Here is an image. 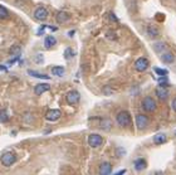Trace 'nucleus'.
Here are the masks:
<instances>
[{
    "instance_id": "5",
    "label": "nucleus",
    "mask_w": 176,
    "mask_h": 175,
    "mask_svg": "<svg viewBox=\"0 0 176 175\" xmlns=\"http://www.w3.org/2000/svg\"><path fill=\"white\" fill-rule=\"evenodd\" d=\"M65 101H67V103L71 105V106L77 105L80 101V93L78 91H76V89L69 91L68 93H67V96H65Z\"/></svg>"
},
{
    "instance_id": "11",
    "label": "nucleus",
    "mask_w": 176,
    "mask_h": 175,
    "mask_svg": "<svg viewBox=\"0 0 176 175\" xmlns=\"http://www.w3.org/2000/svg\"><path fill=\"white\" fill-rule=\"evenodd\" d=\"M155 93H156L157 98H160L161 101H165V100H167V98H169V95H170L169 89H167L166 87H161V86H158V87L156 88Z\"/></svg>"
},
{
    "instance_id": "2",
    "label": "nucleus",
    "mask_w": 176,
    "mask_h": 175,
    "mask_svg": "<svg viewBox=\"0 0 176 175\" xmlns=\"http://www.w3.org/2000/svg\"><path fill=\"white\" fill-rule=\"evenodd\" d=\"M141 107L145 112H155L157 109V103L151 96H146L141 102Z\"/></svg>"
},
{
    "instance_id": "30",
    "label": "nucleus",
    "mask_w": 176,
    "mask_h": 175,
    "mask_svg": "<svg viewBox=\"0 0 176 175\" xmlns=\"http://www.w3.org/2000/svg\"><path fill=\"white\" fill-rule=\"evenodd\" d=\"M106 37L108 38V39H111V40H115L117 37H116V34L113 33V32H107V34H106Z\"/></svg>"
},
{
    "instance_id": "25",
    "label": "nucleus",
    "mask_w": 176,
    "mask_h": 175,
    "mask_svg": "<svg viewBox=\"0 0 176 175\" xmlns=\"http://www.w3.org/2000/svg\"><path fill=\"white\" fill-rule=\"evenodd\" d=\"M154 48H155V50H156L157 53H160V52H162V50L166 48V44H165L164 42H158V43H155V44H154Z\"/></svg>"
},
{
    "instance_id": "17",
    "label": "nucleus",
    "mask_w": 176,
    "mask_h": 175,
    "mask_svg": "<svg viewBox=\"0 0 176 175\" xmlns=\"http://www.w3.org/2000/svg\"><path fill=\"white\" fill-rule=\"evenodd\" d=\"M56 44H57V39L54 38L53 35H47V37H45V39H44V47H45L47 49L54 47Z\"/></svg>"
},
{
    "instance_id": "3",
    "label": "nucleus",
    "mask_w": 176,
    "mask_h": 175,
    "mask_svg": "<svg viewBox=\"0 0 176 175\" xmlns=\"http://www.w3.org/2000/svg\"><path fill=\"white\" fill-rule=\"evenodd\" d=\"M15 161H17V155L14 153H11V151H6L0 156V163L6 168L11 166L13 164H15Z\"/></svg>"
},
{
    "instance_id": "6",
    "label": "nucleus",
    "mask_w": 176,
    "mask_h": 175,
    "mask_svg": "<svg viewBox=\"0 0 176 175\" xmlns=\"http://www.w3.org/2000/svg\"><path fill=\"white\" fill-rule=\"evenodd\" d=\"M148 67H150V62H148V59L146 57H140L135 62V70L137 72H145Z\"/></svg>"
},
{
    "instance_id": "22",
    "label": "nucleus",
    "mask_w": 176,
    "mask_h": 175,
    "mask_svg": "<svg viewBox=\"0 0 176 175\" xmlns=\"http://www.w3.org/2000/svg\"><path fill=\"white\" fill-rule=\"evenodd\" d=\"M9 120V113H8V110L6 109H2L0 110V122H6Z\"/></svg>"
},
{
    "instance_id": "29",
    "label": "nucleus",
    "mask_w": 176,
    "mask_h": 175,
    "mask_svg": "<svg viewBox=\"0 0 176 175\" xmlns=\"http://www.w3.org/2000/svg\"><path fill=\"white\" fill-rule=\"evenodd\" d=\"M157 81H158V83H167L169 78H167V76H162V77H158Z\"/></svg>"
},
{
    "instance_id": "19",
    "label": "nucleus",
    "mask_w": 176,
    "mask_h": 175,
    "mask_svg": "<svg viewBox=\"0 0 176 175\" xmlns=\"http://www.w3.org/2000/svg\"><path fill=\"white\" fill-rule=\"evenodd\" d=\"M147 34H148V37H151V38H156V37L160 35V30H158L157 26H155V25H148L147 26Z\"/></svg>"
},
{
    "instance_id": "20",
    "label": "nucleus",
    "mask_w": 176,
    "mask_h": 175,
    "mask_svg": "<svg viewBox=\"0 0 176 175\" xmlns=\"http://www.w3.org/2000/svg\"><path fill=\"white\" fill-rule=\"evenodd\" d=\"M64 67L63 66H56L52 68V74L53 76H57V77H62L64 74Z\"/></svg>"
},
{
    "instance_id": "36",
    "label": "nucleus",
    "mask_w": 176,
    "mask_h": 175,
    "mask_svg": "<svg viewBox=\"0 0 176 175\" xmlns=\"http://www.w3.org/2000/svg\"><path fill=\"white\" fill-rule=\"evenodd\" d=\"M49 28H50V29H52L53 32H56V30H58V28H57V26H53V25H50V26H49Z\"/></svg>"
},
{
    "instance_id": "7",
    "label": "nucleus",
    "mask_w": 176,
    "mask_h": 175,
    "mask_svg": "<svg viewBox=\"0 0 176 175\" xmlns=\"http://www.w3.org/2000/svg\"><path fill=\"white\" fill-rule=\"evenodd\" d=\"M148 125H150V118H148V116H146L143 113H139L136 116V126L139 130H145Z\"/></svg>"
},
{
    "instance_id": "4",
    "label": "nucleus",
    "mask_w": 176,
    "mask_h": 175,
    "mask_svg": "<svg viewBox=\"0 0 176 175\" xmlns=\"http://www.w3.org/2000/svg\"><path fill=\"white\" fill-rule=\"evenodd\" d=\"M87 141H88V145L93 149H97L100 147L102 144H103V137L98 133H89L88 137H87Z\"/></svg>"
},
{
    "instance_id": "27",
    "label": "nucleus",
    "mask_w": 176,
    "mask_h": 175,
    "mask_svg": "<svg viewBox=\"0 0 176 175\" xmlns=\"http://www.w3.org/2000/svg\"><path fill=\"white\" fill-rule=\"evenodd\" d=\"M102 92H103V95H106V96H110V95H113V93H115V89H112V87H108V86H106V87H103Z\"/></svg>"
},
{
    "instance_id": "33",
    "label": "nucleus",
    "mask_w": 176,
    "mask_h": 175,
    "mask_svg": "<svg viewBox=\"0 0 176 175\" xmlns=\"http://www.w3.org/2000/svg\"><path fill=\"white\" fill-rule=\"evenodd\" d=\"M171 107H172V110L176 112V97L174 98V101H172V103H171Z\"/></svg>"
},
{
    "instance_id": "1",
    "label": "nucleus",
    "mask_w": 176,
    "mask_h": 175,
    "mask_svg": "<svg viewBox=\"0 0 176 175\" xmlns=\"http://www.w3.org/2000/svg\"><path fill=\"white\" fill-rule=\"evenodd\" d=\"M116 121H117V124L118 126L121 127H123V129H127L131 126V122H132V118H131V113L126 110H122V111H119L116 116Z\"/></svg>"
},
{
    "instance_id": "13",
    "label": "nucleus",
    "mask_w": 176,
    "mask_h": 175,
    "mask_svg": "<svg viewBox=\"0 0 176 175\" xmlns=\"http://www.w3.org/2000/svg\"><path fill=\"white\" fill-rule=\"evenodd\" d=\"M49 89H50V86L48 83H38L34 87V93L38 95V96H40V95H43V93L48 92Z\"/></svg>"
},
{
    "instance_id": "10",
    "label": "nucleus",
    "mask_w": 176,
    "mask_h": 175,
    "mask_svg": "<svg viewBox=\"0 0 176 175\" xmlns=\"http://www.w3.org/2000/svg\"><path fill=\"white\" fill-rule=\"evenodd\" d=\"M112 173V165L108 163V161H103L101 163L100 168H98V174L100 175H111Z\"/></svg>"
},
{
    "instance_id": "35",
    "label": "nucleus",
    "mask_w": 176,
    "mask_h": 175,
    "mask_svg": "<svg viewBox=\"0 0 176 175\" xmlns=\"http://www.w3.org/2000/svg\"><path fill=\"white\" fill-rule=\"evenodd\" d=\"M2 71H8V68L5 66H0V72H2Z\"/></svg>"
},
{
    "instance_id": "21",
    "label": "nucleus",
    "mask_w": 176,
    "mask_h": 175,
    "mask_svg": "<svg viewBox=\"0 0 176 175\" xmlns=\"http://www.w3.org/2000/svg\"><path fill=\"white\" fill-rule=\"evenodd\" d=\"M28 74H30L32 77H35V78H40V79H50V77L48 74H44V73H39V72H34V71H28Z\"/></svg>"
},
{
    "instance_id": "37",
    "label": "nucleus",
    "mask_w": 176,
    "mask_h": 175,
    "mask_svg": "<svg viewBox=\"0 0 176 175\" xmlns=\"http://www.w3.org/2000/svg\"><path fill=\"white\" fill-rule=\"evenodd\" d=\"M175 135H176V130H175Z\"/></svg>"
},
{
    "instance_id": "34",
    "label": "nucleus",
    "mask_w": 176,
    "mask_h": 175,
    "mask_svg": "<svg viewBox=\"0 0 176 175\" xmlns=\"http://www.w3.org/2000/svg\"><path fill=\"white\" fill-rule=\"evenodd\" d=\"M126 174V170L123 169V170H121V171H118V173H116V174H113V175H125Z\"/></svg>"
},
{
    "instance_id": "15",
    "label": "nucleus",
    "mask_w": 176,
    "mask_h": 175,
    "mask_svg": "<svg viewBox=\"0 0 176 175\" xmlns=\"http://www.w3.org/2000/svg\"><path fill=\"white\" fill-rule=\"evenodd\" d=\"M175 61V56L172 54L171 52H165L161 54V62L165 63V64H171Z\"/></svg>"
},
{
    "instance_id": "12",
    "label": "nucleus",
    "mask_w": 176,
    "mask_h": 175,
    "mask_svg": "<svg viewBox=\"0 0 176 175\" xmlns=\"http://www.w3.org/2000/svg\"><path fill=\"white\" fill-rule=\"evenodd\" d=\"M98 126H100L102 130L108 131V130L112 129L113 124H112V121H111L110 118H107V117H101V118L98 120Z\"/></svg>"
},
{
    "instance_id": "9",
    "label": "nucleus",
    "mask_w": 176,
    "mask_h": 175,
    "mask_svg": "<svg viewBox=\"0 0 176 175\" xmlns=\"http://www.w3.org/2000/svg\"><path fill=\"white\" fill-rule=\"evenodd\" d=\"M62 116V112L61 110H56V109H52V110H48L47 113H45V120L49 121V122H56L58 121Z\"/></svg>"
},
{
    "instance_id": "8",
    "label": "nucleus",
    "mask_w": 176,
    "mask_h": 175,
    "mask_svg": "<svg viewBox=\"0 0 176 175\" xmlns=\"http://www.w3.org/2000/svg\"><path fill=\"white\" fill-rule=\"evenodd\" d=\"M48 15H49V13L48 10L44 8V6H38L35 10H34V18L39 22H44L48 19Z\"/></svg>"
},
{
    "instance_id": "31",
    "label": "nucleus",
    "mask_w": 176,
    "mask_h": 175,
    "mask_svg": "<svg viewBox=\"0 0 176 175\" xmlns=\"http://www.w3.org/2000/svg\"><path fill=\"white\" fill-rule=\"evenodd\" d=\"M108 17H110V19H111L112 22H115V23H117V22H118V18L113 14V13H108Z\"/></svg>"
},
{
    "instance_id": "32",
    "label": "nucleus",
    "mask_w": 176,
    "mask_h": 175,
    "mask_svg": "<svg viewBox=\"0 0 176 175\" xmlns=\"http://www.w3.org/2000/svg\"><path fill=\"white\" fill-rule=\"evenodd\" d=\"M45 28H48V26H45V25H42V26H40V29H39V30L37 32V34H38V35H42V34L44 33Z\"/></svg>"
},
{
    "instance_id": "16",
    "label": "nucleus",
    "mask_w": 176,
    "mask_h": 175,
    "mask_svg": "<svg viewBox=\"0 0 176 175\" xmlns=\"http://www.w3.org/2000/svg\"><path fill=\"white\" fill-rule=\"evenodd\" d=\"M133 165H135V169H136L137 171H142L143 169H146L147 163H146V160H145L143 157H139V159L135 160Z\"/></svg>"
},
{
    "instance_id": "23",
    "label": "nucleus",
    "mask_w": 176,
    "mask_h": 175,
    "mask_svg": "<svg viewBox=\"0 0 176 175\" xmlns=\"http://www.w3.org/2000/svg\"><path fill=\"white\" fill-rule=\"evenodd\" d=\"M9 18V11L6 8L0 5V19H8Z\"/></svg>"
},
{
    "instance_id": "24",
    "label": "nucleus",
    "mask_w": 176,
    "mask_h": 175,
    "mask_svg": "<svg viewBox=\"0 0 176 175\" xmlns=\"http://www.w3.org/2000/svg\"><path fill=\"white\" fill-rule=\"evenodd\" d=\"M20 52H22V48L19 47V46H14L11 49H10V54L11 56H15V57H19V54H20Z\"/></svg>"
},
{
    "instance_id": "18",
    "label": "nucleus",
    "mask_w": 176,
    "mask_h": 175,
    "mask_svg": "<svg viewBox=\"0 0 176 175\" xmlns=\"http://www.w3.org/2000/svg\"><path fill=\"white\" fill-rule=\"evenodd\" d=\"M154 144H156V145H161V144H164V142H166V140H167V137H166V135L165 133H162V132H160V133H156V135L154 136Z\"/></svg>"
},
{
    "instance_id": "28",
    "label": "nucleus",
    "mask_w": 176,
    "mask_h": 175,
    "mask_svg": "<svg viewBox=\"0 0 176 175\" xmlns=\"http://www.w3.org/2000/svg\"><path fill=\"white\" fill-rule=\"evenodd\" d=\"M73 56H74V52H73L71 48H67L65 52H64V57H65L67 59H71Z\"/></svg>"
},
{
    "instance_id": "14",
    "label": "nucleus",
    "mask_w": 176,
    "mask_h": 175,
    "mask_svg": "<svg viewBox=\"0 0 176 175\" xmlns=\"http://www.w3.org/2000/svg\"><path fill=\"white\" fill-rule=\"evenodd\" d=\"M56 20H57L58 24H64V23H67L69 20V14L67 11L61 10V11H58L56 14Z\"/></svg>"
},
{
    "instance_id": "26",
    "label": "nucleus",
    "mask_w": 176,
    "mask_h": 175,
    "mask_svg": "<svg viewBox=\"0 0 176 175\" xmlns=\"http://www.w3.org/2000/svg\"><path fill=\"white\" fill-rule=\"evenodd\" d=\"M154 71H155V73H157L158 76H167L169 74V71L167 70H162V68H158V67H155L154 68Z\"/></svg>"
}]
</instances>
